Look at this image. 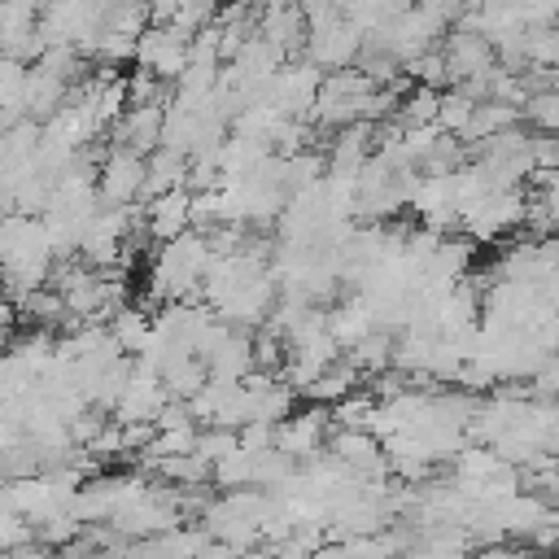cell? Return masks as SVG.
Listing matches in <instances>:
<instances>
[{"instance_id":"obj_1","label":"cell","mask_w":559,"mask_h":559,"mask_svg":"<svg viewBox=\"0 0 559 559\" xmlns=\"http://www.w3.org/2000/svg\"><path fill=\"white\" fill-rule=\"evenodd\" d=\"M52 249L39 227V218L26 214H4L0 218V297L22 301L35 288H48L52 275Z\"/></svg>"},{"instance_id":"obj_2","label":"cell","mask_w":559,"mask_h":559,"mask_svg":"<svg viewBox=\"0 0 559 559\" xmlns=\"http://www.w3.org/2000/svg\"><path fill=\"white\" fill-rule=\"evenodd\" d=\"M144 201V157L127 148H105L96 162V205L100 210H127Z\"/></svg>"},{"instance_id":"obj_3","label":"cell","mask_w":559,"mask_h":559,"mask_svg":"<svg viewBox=\"0 0 559 559\" xmlns=\"http://www.w3.org/2000/svg\"><path fill=\"white\" fill-rule=\"evenodd\" d=\"M358 52H362V35H358L345 17H336V22L319 26V31H306V44H301V57H306L319 74L349 70V66L358 61Z\"/></svg>"},{"instance_id":"obj_4","label":"cell","mask_w":559,"mask_h":559,"mask_svg":"<svg viewBox=\"0 0 559 559\" xmlns=\"http://www.w3.org/2000/svg\"><path fill=\"white\" fill-rule=\"evenodd\" d=\"M323 441H328V411L314 406V411H293L288 419H280L271 450H280L293 463H306L323 450Z\"/></svg>"},{"instance_id":"obj_5","label":"cell","mask_w":559,"mask_h":559,"mask_svg":"<svg viewBox=\"0 0 559 559\" xmlns=\"http://www.w3.org/2000/svg\"><path fill=\"white\" fill-rule=\"evenodd\" d=\"M162 109L166 105H127L118 114V122L105 131L109 135V148H127L135 157H148L162 140Z\"/></svg>"},{"instance_id":"obj_6","label":"cell","mask_w":559,"mask_h":559,"mask_svg":"<svg viewBox=\"0 0 559 559\" xmlns=\"http://www.w3.org/2000/svg\"><path fill=\"white\" fill-rule=\"evenodd\" d=\"M162 402H166L162 380H157L153 371H144V367L131 362V376H127V384H122V393H118L109 419H114V424H153V415L162 411Z\"/></svg>"},{"instance_id":"obj_7","label":"cell","mask_w":559,"mask_h":559,"mask_svg":"<svg viewBox=\"0 0 559 559\" xmlns=\"http://www.w3.org/2000/svg\"><path fill=\"white\" fill-rule=\"evenodd\" d=\"M328 454H332L345 472L367 476V480L389 472V467H384V450H380V441L367 437V432H358V428H336V432L328 437Z\"/></svg>"},{"instance_id":"obj_8","label":"cell","mask_w":559,"mask_h":559,"mask_svg":"<svg viewBox=\"0 0 559 559\" xmlns=\"http://www.w3.org/2000/svg\"><path fill=\"white\" fill-rule=\"evenodd\" d=\"M188 201H192V192H188V188H175V192H162V197L140 201L144 231H148L157 245L179 240V236L188 231Z\"/></svg>"},{"instance_id":"obj_9","label":"cell","mask_w":559,"mask_h":559,"mask_svg":"<svg viewBox=\"0 0 559 559\" xmlns=\"http://www.w3.org/2000/svg\"><path fill=\"white\" fill-rule=\"evenodd\" d=\"M258 39H266L275 52L284 57H301V44H306V26H301V9L297 4H271L258 13Z\"/></svg>"},{"instance_id":"obj_10","label":"cell","mask_w":559,"mask_h":559,"mask_svg":"<svg viewBox=\"0 0 559 559\" xmlns=\"http://www.w3.org/2000/svg\"><path fill=\"white\" fill-rule=\"evenodd\" d=\"M66 83L61 79H52L48 70H39V66H26V79H22V118L26 122H35V127H44L61 105H66Z\"/></svg>"},{"instance_id":"obj_11","label":"cell","mask_w":559,"mask_h":559,"mask_svg":"<svg viewBox=\"0 0 559 559\" xmlns=\"http://www.w3.org/2000/svg\"><path fill=\"white\" fill-rule=\"evenodd\" d=\"M358 380H362V376H358V371H354V367H349L345 358H336V362H332L328 371H319V376H314V380H310V384L301 389V397H310L314 406L332 411L336 402H345V397H349V393L358 389Z\"/></svg>"},{"instance_id":"obj_12","label":"cell","mask_w":559,"mask_h":559,"mask_svg":"<svg viewBox=\"0 0 559 559\" xmlns=\"http://www.w3.org/2000/svg\"><path fill=\"white\" fill-rule=\"evenodd\" d=\"M183 179H188V157H179L170 148H153L144 157V201L183 188Z\"/></svg>"},{"instance_id":"obj_13","label":"cell","mask_w":559,"mask_h":559,"mask_svg":"<svg viewBox=\"0 0 559 559\" xmlns=\"http://www.w3.org/2000/svg\"><path fill=\"white\" fill-rule=\"evenodd\" d=\"M148 319H153V314H148L144 306H131V301H127L122 310H114V314H109L105 332H109V341H114L127 358H135V349H140V345H144V336H148Z\"/></svg>"},{"instance_id":"obj_14","label":"cell","mask_w":559,"mask_h":559,"mask_svg":"<svg viewBox=\"0 0 559 559\" xmlns=\"http://www.w3.org/2000/svg\"><path fill=\"white\" fill-rule=\"evenodd\" d=\"M524 66L528 70H555L559 66V31L555 26H528L524 31Z\"/></svg>"},{"instance_id":"obj_15","label":"cell","mask_w":559,"mask_h":559,"mask_svg":"<svg viewBox=\"0 0 559 559\" xmlns=\"http://www.w3.org/2000/svg\"><path fill=\"white\" fill-rule=\"evenodd\" d=\"M520 122H528L533 135H555V127H559V92H533L520 105Z\"/></svg>"},{"instance_id":"obj_16","label":"cell","mask_w":559,"mask_h":559,"mask_svg":"<svg viewBox=\"0 0 559 559\" xmlns=\"http://www.w3.org/2000/svg\"><path fill=\"white\" fill-rule=\"evenodd\" d=\"M472 105L476 100H467L459 87H441V96H437V131L441 135H459L463 122L472 118Z\"/></svg>"},{"instance_id":"obj_17","label":"cell","mask_w":559,"mask_h":559,"mask_svg":"<svg viewBox=\"0 0 559 559\" xmlns=\"http://www.w3.org/2000/svg\"><path fill=\"white\" fill-rule=\"evenodd\" d=\"M236 450V432H227V428H197V441H192V454L201 459V463H218L223 454H231Z\"/></svg>"},{"instance_id":"obj_18","label":"cell","mask_w":559,"mask_h":559,"mask_svg":"<svg viewBox=\"0 0 559 559\" xmlns=\"http://www.w3.org/2000/svg\"><path fill=\"white\" fill-rule=\"evenodd\" d=\"M22 542H31V524L4 502V493H0V555H9L13 546H22Z\"/></svg>"},{"instance_id":"obj_19","label":"cell","mask_w":559,"mask_h":559,"mask_svg":"<svg viewBox=\"0 0 559 559\" xmlns=\"http://www.w3.org/2000/svg\"><path fill=\"white\" fill-rule=\"evenodd\" d=\"M9 559H57V550H48V546H39V542L31 537V542L13 546V550H9Z\"/></svg>"},{"instance_id":"obj_20","label":"cell","mask_w":559,"mask_h":559,"mask_svg":"<svg viewBox=\"0 0 559 559\" xmlns=\"http://www.w3.org/2000/svg\"><path fill=\"white\" fill-rule=\"evenodd\" d=\"M231 559H275L271 550H240V555H231Z\"/></svg>"},{"instance_id":"obj_21","label":"cell","mask_w":559,"mask_h":559,"mask_svg":"<svg viewBox=\"0 0 559 559\" xmlns=\"http://www.w3.org/2000/svg\"><path fill=\"white\" fill-rule=\"evenodd\" d=\"M9 341H13V328H0V354L9 349Z\"/></svg>"},{"instance_id":"obj_22","label":"cell","mask_w":559,"mask_h":559,"mask_svg":"<svg viewBox=\"0 0 559 559\" xmlns=\"http://www.w3.org/2000/svg\"><path fill=\"white\" fill-rule=\"evenodd\" d=\"M0 218H4V210H0Z\"/></svg>"}]
</instances>
